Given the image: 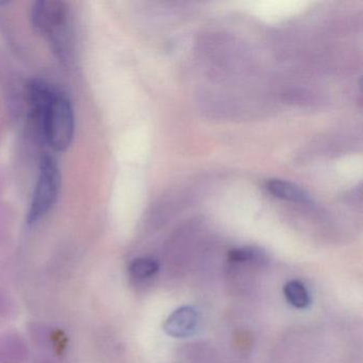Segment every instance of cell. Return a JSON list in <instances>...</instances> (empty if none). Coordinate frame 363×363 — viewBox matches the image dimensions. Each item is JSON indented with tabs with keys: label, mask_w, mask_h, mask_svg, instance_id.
<instances>
[{
	"label": "cell",
	"mask_w": 363,
	"mask_h": 363,
	"mask_svg": "<svg viewBox=\"0 0 363 363\" xmlns=\"http://www.w3.org/2000/svg\"><path fill=\"white\" fill-rule=\"evenodd\" d=\"M29 118L38 135L55 152H65L75 135V113L67 93L43 80L27 86Z\"/></svg>",
	"instance_id": "1"
},
{
	"label": "cell",
	"mask_w": 363,
	"mask_h": 363,
	"mask_svg": "<svg viewBox=\"0 0 363 363\" xmlns=\"http://www.w3.org/2000/svg\"><path fill=\"white\" fill-rule=\"evenodd\" d=\"M31 23L35 33L48 40L55 54L67 60L69 52L71 12L65 1L40 0L31 9Z\"/></svg>",
	"instance_id": "2"
},
{
	"label": "cell",
	"mask_w": 363,
	"mask_h": 363,
	"mask_svg": "<svg viewBox=\"0 0 363 363\" xmlns=\"http://www.w3.org/2000/svg\"><path fill=\"white\" fill-rule=\"evenodd\" d=\"M60 186V169L56 159L50 155H43L27 216L29 225L39 222L52 209L58 201Z\"/></svg>",
	"instance_id": "3"
},
{
	"label": "cell",
	"mask_w": 363,
	"mask_h": 363,
	"mask_svg": "<svg viewBox=\"0 0 363 363\" xmlns=\"http://www.w3.org/2000/svg\"><path fill=\"white\" fill-rule=\"evenodd\" d=\"M199 315L190 306L178 308L164 323V330L174 337H188L194 335L199 326Z\"/></svg>",
	"instance_id": "4"
},
{
	"label": "cell",
	"mask_w": 363,
	"mask_h": 363,
	"mask_svg": "<svg viewBox=\"0 0 363 363\" xmlns=\"http://www.w3.org/2000/svg\"><path fill=\"white\" fill-rule=\"evenodd\" d=\"M267 190L278 199H284V201H293V203H309V194L303 191L301 186L292 184L290 182L281 179L267 180L265 184Z\"/></svg>",
	"instance_id": "5"
},
{
	"label": "cell",
	"mask_w": 363,
	"mask_h": 363,
	"mask_svg": "<svg viewBox=\"0 0 363 363\" xmlns=\"http://www.w3.org/2000/svg\"><path fill=\"white\" fill-rule=\"evenodd\" d=\"M284 294L289 303L298 309H306L311 303L307 288L298 280L286 282L284 286Z\"/></svg>",
	"instance_id": "6"
},
{
	"label": "cell",
	"mask_w": 363,
	"mask_h": 363,
	"mask_svg": "<svg viewBox=\"0 0 363 363\" xmlns=\"http://www.w3.org/2000/svg\"><path fill=\"white\" fill-rule=\"evenodd\" d=\"M159 264L156 260L150 258H140L131 263L129 271L131 275L139 279L152 277L158 272Z\"/></svg>",
	"instance_id": "7"
},
{
	"label": "cell",
	"mask_w": 363,
	"mask_h": 363,
	"mask_svg": "<svg viewBox=\"0 0 363 363\" xmlns=\"http://www.w3.org/2000/svg\"><path fill=\"white\" fill-rule=\"evenodd\" d=\"M256 255V250L252 248H237L229 252L228 258L233 262H245L254 259Z\"/></svg>",
	"instance_id": "8"
}]
</instances>
